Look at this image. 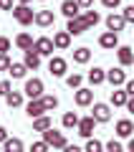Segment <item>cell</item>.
<instances>
[{
  "label": "cell",
  "instance_id": "1",
  "mask_svg": "<svg viewBox=\"0 0 134 152\" xmlns=\"http://www.w3.org/2000/svg\"><path fill=\"white\" fill-rule=\"evenodd\" d=\"M43 142L48 147H56V150H63V147L68 145V142H66V134L58 132V129H53V127H51L48 132H43Z\"/></svg>",
  "mask_w": 134,
  "mask_h": 152
},
{
  "label": "cell",
  "instance_id": "2",
  "mask_svg": "<svg viewBox=\"0 0 134 152\" xmlns=\"http://www.w3.org/2000/svg\"><path fill=\"white\" fill-rule=\"evenodd\" d=\"M13 18H15L20 26H31V23H36V13H33L28 5H15V8H13Z\"/></svg>",
  "mask_w": 134,
  "mask_h": 152
},
{
  "label": "cell",
  "instance_id": "3",
  "mask_svg": "<svg viewBox=\"0 0 134 152\" xmlns=\"http://www.w3.org/2000/svg\"><path fill=\"white\" fill-rule=\"evenodd\" d=\"M106 81L111 84L114 89L124 86V84H127V71H124L122 66H117V69H109V71H106Z\"/></svg>",
  "mask_w": 134,
  "mask_h": 152
},
{
  "label": "cell",
  "instance_id": "4",
  "mask_svg": "<svg viewBox=\"0 0 134 152\" xmlns=\"http://www.w3.org/2000/svg\"><path fill=\"white\" fill-rule=\"evenodd\" d=\"M33 51H36L38 56H53V51H56V46H53V38H38L36 43H33Z\"/></svg>",
  "mask_w": 134,
  "mask_h": 152
},
{
  "label": "cell",
  "instance_id": "5",
  "mask_svg": "<svg viewBox=\"0 0 134 152\" xmlns=\"http://www.w3.org/2000/svg\"><path fill=\"white\" fill-rule=\"evenodd\" d=\"M48 71H51V76H66V71H68V64H66V58H61V56H51V61H48Z\"/></svg>",
  "mask_w": 134,
  "mask_h": 152
},
{
  "label": "cell",
  "instance_id": "6",
  "mask_svg": "<svg viewBox=\"0 0 134 152\" xmlns=\"http://www.w3.org/2000/svg\"><path fill=\"white\" fill-rule=\"evenodd\" d=\"M23 94L31 96V99H41V96H43V81H41V79H28Z\"/></svg>",
  "mask_w": 134,
  "mask_h": 152
},
{
  "label": "cell",
  "instance_id": "7",
  "mask_svg": "<svg viewBox=\"0 0 134 152\" xmlns=\"http://www.w3.org/2000/svg\"><path fill=\"white\" fill-rule=\"evenodd\" d=\"M91 117H94L96 122H109V119H111V107H109V104L96 102V104H94V109H91Z\"/></svg>",
  "mask_w": 134,
  "mask_h": 152
},
{
  "label": "cell",
  "instance_id": "8",
  "mask_svg": "<svg viewBox=\"0 0 134 152\" xmlns=\"http://www.w3.org/2000/svg\"><path fill=\"white\" fill-rule=\"evenodd\" d=\"M99 46H101V48H106V51L119 48V33H111V31L101 33V36H99Z\"/></svg>",
  "mask_w": 134,
  "mask_h": 152
},
{
  "label": "cell",
  "instance_id": "9",
  "mask_svg": "<svg viewBox=\"0 0 134 152\" xmlns=\"http://www.w3.org/2000/svg\"><path fill=\"white\" fill-rule=\"evenodd\" d=\"M89 31V26H86L84 23V18H71L68 23H66V33H68V36H81V33H86Z\"/></svg>",
  "mask_w": 134,
  "mask_h": 152
},
{
  "label": "cell",
  "instance_id": "10",
  "mask_svg": "<svg viewBox=\"0 0 134 152\" xmlns=\"http://www.w3.org/2000/svg\"><path fill=\"white\" fill-rule=\"evenodd\" d=\"M94 127H96V119H94L91 114H89V117H84V119L79 122V127H76V129H79V134H81V137L91 140V134H94Z\"/></svg>",
  "mask_w": 134,
  "mask_h": 152
},
{
  "label": "cell",
  "instance_id": "11",
  "mask_svg": "<svg viewBox=\"0 0 134 152\" xmlns=\"http://www.w3.org/2000/svg\"><path fill=\"white\" fill-rule=\"evenodd\" d=\"M25 114L31 117V119H38V117H43V114H46V107H43V99H31V104L25 107Z\"/></svg>",
  "mask_w": 134,
  "mask_h": 152
},
{
  "label": "cell",
  "instance_id": "12",
  "mask_svg": "<svg viewBox=\"0 0 134 152\" xmlns=\"http://www.w3.org/2000/svg\"><path fill=\"white\" fill-rule=\"evenodd\" d=\"M56 23V15H53V10H36V26H41V28H48V26H53Z\"/></svg>",
  "mask_w": 134,
  "mask_h": 152
},
{
  "label": "cell",
  "instance_id": "13",
  "mask_svg": "<svg viewBox=\"0 0 134 152\" xmlns=\"http://www.w3.org/2000/svg\"><path fill=\"white\" fill-rule=\"evenodd\" d=\"M124 26H127V20H124V15H122V13H111V15L106 18V28H109L111 33L124 31Z\"/></svg>",
  "mask_w": 134,
  "mask_h": 152
},
{
  "label": "cell",
  "instance_id": "14",
  "mask_svg": "<svg viewBox=\"0 0 134 152\" xmlns=\"http://www.w3.org/2000/svg\"><path fill=\"white\" fill-rule=\"evenodd\" d=\"M117 58H119V66H132L134 64V51L129 48V46H119L117 48Z\"/></svg>",
  "mask_w": 134,
  "mask_h": 152
},
{
  "label": "cell",
  "instance_id": "15",
  "mask_svg": "<svg viewBox=\"0 0 134 152\" xmlns=\"http://www.w3.org/2000/svg\"><path fill=\"white\" fill-rule=\"evenodd\" d=\"M74 99H76V104H79V107H89V104H94V91L81 86V89H76Z\"/></svg>",
  "mask_w": 134,
  "mask_h": 152
},
{
  "label": "cell",
  "instance_id": "16",
  "mask_svg": "<svg viewBox=\"0 0 134 152\" xmlns=\"http://www.w3.org/2000/svg\"><path fill=\"white\" fill-rule=\"evenodd\" d=\"M61 13L71 20V18H79V15H81V8H79L76 0H63V3H61Z\"/></svg>",
  "mask_w": 134,
  "mask_h": 152
},
{
  "label": "cell",
  "instance_id": "17",
  "mask_svg": "<svg viewBox=\"0 0 134 152\" xmlns=\"http://www.w3.org/2000/svg\"><path fill=\"white\" fill-rule=\"evenodd\" d=\"M114 129H117V137H134V122L132 119H119Z\"/></svg>",
  "mask_w": 134,
  "mask_h": 152
},
{
  "label": "cell",
  "instance_id": "18",
  "mask_svg": "<svg viewBox=\"0 0 134 152\" xmlns=\"http://www.w3.org/2000/svg\"><path fill=\"white\" fill-rule=\"evenodd\" d=\"M25 150V145H23V140H18V137H8L5 142H3V152H23Z\"/></svg>",
  "mask_w": 134,
  "mask_h": 152
},
{
  "label": "cell",
  "instance_id": "19",
  "mask_svg": "<svg viewBox=\"0 0 134 152\" xmlns=\"http://www.w3.org/2000/svg\"><path fill=\"white\" fill-rule=\"evenodd\" d=\"M104 81H106V71L99 69V66H94V69L89 71V84H91V86H99V84H104Z\"/></svg>",
  "mask_w": 134,
  "mask_h": 152
},
{
  "label": "cell",
  "instance_id": "20",
  "mask_svg": "<svg viewBox=\"0 0 134 152\" xmlns=\"http://www.w3.org/2000/svg\"><path fill=\"white\" fill-rule=\"evenodd\" d=\"M33 43H36V41H33L31 33H18V36H15V46H18L20 51H31Z\"/></svg>",
  "mask_w": 134,
  "mask_h": 152
},
{
  "label": "cell",
  "instance_id": "21",
  "mask_svg": "<svg viewBox=\"0 0 134 152\" xmlns=\"http://www.w3.org/2000/svg\"><path fill=\"white\" fill-rule=\"evenodd\" d=\"M53 46H56L58 51H66V48L71 46V36H68L66 31H58V33L53 36Z\"/></svg>",
  "mask_w": 134,
  "mask_h": 152
},
{
  "label": "cell",
  "instance_id": "22",
  "mask_svg": "<svg viewBox=\"0 0 134 152\" xmlns=\"http://www.w3.org/2000/svg\"><path fill=\"white\" fill-rule=\"evenodd\" d=\"M51 127H53V122H51L48 114H43V117H38V119H33V132H48Z\"/></svg>",
  "mask_w": 134,
  "mask_h": 152
},
{
  "label": "cell",
  "instance_id": "23",
  "mask_svg": "<svg viewBox=\"0 0 134 152\" xmlns=\"http://www.w3.org/2000/svg\"><path fill=\"white\" fill-rule=\"evenodd\" d=\"M23 64H25V66H28V71H31V69H33V71H36V69H38V66H41V56H38V53H36V51H33V48H31V51H25V58H23Z\"/></svg>",
  "mask_w": 134,
  "mask_h": 152
},
{
  "label": "cell",
  "instance_id": "24",
  "mask_svg": "<svg viewBox=\"0 0 134 152\" xmlns=\"http://www.w3.org/2000/svg\"><path fill=\"white\" fill-rule=\"evenodd\" d=\"M79 122H81V117L76 112H66L63 119H61V124H63L66 129H74V127H79Z\"/></svg>",
  "mask_w": 134,
  "mask_h": 152
},
{
  "label": "cell",
  "instance_id": "25",
  "mask_svg": "<svg viewBox=\"0 0 134 152\" xmlns=\"http://www.w3.org/2000/svg\"><path fill=\"white\" fill-rule=\"evenodd\" d=\"M74 61H76V64H89V61H91V51L86 48V46L76 48L74 51Z\"/></svg>",
  "mask_w": 134,
  "mask_h": 152
},
{
  "label": "cell",
  "instance_id": "26",
  "mask_svg": "<svg viewBox=\"0 0 134 152\" xmlns=\"http://www.w3.org/2000/svg\"><path fill=\"white\" fill-rule=\"evenodd\" d=\"M127 102H129L127 91H122V89H114L111 91V104L114 107H127Z\"/></svg>",
  "mask_w": 134,
  "mask_h": 152
},
{
  "label": "cell",
  "instance_id": "27",
  "mask_svg": "<svg viewBox=\"0 0 134 152\" xmlns=\"http://www.w3.org/2000/svg\"><path fill=\"white\" fill-rule=\"evenodd\" d=\"M5 104H8L10 109H18V107L23 104V94H20V91H10V94L5 96Z\"/></svg>",
  "mask_w": 134,
  "mask_h": 152
},
{
  "label": "cell",
  "instance_id": "28",
  "mask_svg": "<svg viewBox=\"0 0 134 152\" xmlns=\"http://www.w3.org/2000/svg\"><path fill=\"white\" fill-rule=\"evenodd\" d=\"M81 18H84V23H86V26H89V28L99 26V20H101V15H99L96 10H86V13H84V15H81Z\"/></svg>",
  "mask_w": 134,
  "mask_h": 152
},
{
  "label": "cell",
  "instance_id": "29",
  "mask_svg": "<svg viewBox=\"0 0 134 152\" xmlns=\"http://www.w3.org/2000/svg\"><path fill=\"white\" fill-rule=\"evenodd\" d=\"M25 71H28V66H25V64H10L8 74H10L13 79H23V76H25Z\"/></svg>",
  "mask_w": 134,
  "mask_h": 152
},
{
  "label": "cell",
  "instance_id": "30",
  "mask_svg": "<svg viewBox=\"0 0 134 152\" xmlns=\"http://www.w3.org/2000/svg\"><path fill=\"white\" fill-rule=\"evenodd\" d=\"M81 81H84V76H81V74H68V76H66V86H68V89H81Z\"/></svg>",
  "mask_w": 134,
  "mask_h": 152
},
{
  "label": "cell",
  "instance_id": "31",
  "mask_svg": "<svg viewBox=\"0 0 134 152\" xmlns=\"http://www.w3.org/2000/svg\"><path fill=\"white\" fill-rule=\"evenodd\" d=\"M43 107H46V112H51V109L58 107V96H53V94H43Z\"/></svg>",
  "mask_w": 134,
  "mask_h": 152
},
{
  "label": "cell",
  "instance_id": "32",
  "mask_svg": "<svg viewBox=\"0 0 134 152\" xmlns=\"http://www.w3.org/2000/svg\"><path fill=\"white\" fill-rule=\"evenodd\" d=\"M101 150H104V145L99 140H94V137L86 142V147H84V152H101Z\"/></svg>",
  "mask_w": 134,
  "mask_h": 152
},
{
  "label": "cell",
  "instance_id": "33",
  "mask_svg": "<svg viewBox=\"0 0 134 152\" xmlns=\"http://www.w3.org/2000/svg\"><path fill=\"white\" fill-rule=\"evenodd\" d=\"M106 152H124V147H122V142L109 140V142H106Z\"/></svg>",
  "mask_w": 134,
  "mask_h": 152
},
{
  "label": "cell",
  "instance_id": "34",
  "mask_svg": "<svg viewBox=\"0 0 134 152\" xmlns=\"http://www.w3.org/2000/svg\"><path fill=\"white\" fill-rule=\"evenodd\" d=\"M122 15H124V20H127V23H134V5H127L122 10Z\"/></svg>",
  "mask_w": 134,
  "mask_h": 152
},
{
  "label": "cell",
  "instance_id": "35",
  "mask_svg": "<svg viewBox=\"0 0 134 152\" xmlns=\"http://www.w3.org/2000/svg\"><path fill=\"white\" fill-rule=\"evenodd\" d=\"M31 152H48V145H46V142H33V145H31Z\"/></svg>",
  "mask_w": 134,
  "mask_h": 152
},
{
  "label": "cell",
  "instance_id": "36",
  "mask_svg": "<svg viewBox=\"0 0 134 152\" xmlns=\"http://www.w3.org/2000/svg\"><path fill=\"white\" fill-rule=\"evenodd\" d=\"M8 51H10V38L0 36V53H5V56H8Z\"/></svg>",
  "mask_w": 134,
  "mask_h": 152
},
{
  "label": "cell",
  "instance_id": "37",
  "mask_svg": "<svg viewBox=\"0 0 134 152\" xmlns=\"http://www.w3.org/2000/svg\"><path fill=\"white\" fill-rule=\"evenodd\" d=\"M13 91V84L10 81H0V96H8Z\"/></svg>",
  "mask_w": 134,
  "mask_h": 152
},
{
  "label": "cell",
  "instance_id": "38",
  "mask_svg": "<svg viewBox=\"0 0 134 152\" xmlns=\"http://www.w3.org/2000/svg\"><path fill=\"white\" fill-rule=\"evenodd\" d=\"M101 5L109 8V10H117V8L122 5V0H101Z\"/></svg>",
  "mask_w": 134,
  "mask_h": 152
},
{
  "label": "cell",
  "instance_id": "39",
  "mask_svg": "<svg viewBox=\"0 0 134 152\" xmlns=\"http://www.w3.org/2000/svg\"><path fill=\"white\" fill-rule=\"evenodd\" d=\"M8 69H10V58L5 53H0V71H8Z\"/></svg>",
  "mask_w": 134,
  "mask_h": 152
},
{
  "label": "cell",
  "instance_id": "40",
  "mask_svg": "<svg viewBox=\"0 0 134 152\" xmlns=\"http://www.w3.org/2000/svg\"><path fill=\"white\" fill-rule=\"evenodd\" d=\"M124 91H127V96H134V79H127V84H124Z\"/></svg>",
  "mask_w": 134,
  "mask_h": 152
},
{
  "label": "cell",
  "instance_id": "41",
  "mask_svg": "<svg viewBox=\"0 0 134 152\" xmlns=\"http://www.w3.org/2000/svg\"><path fill=\"white\" fill-rule=\"evenodd\" d=\"M76 3H79L81 10H91V5H94V0H76Z\"/></svg>",
  "mask_w": 134,
  "mask_h": 152
},
{
  "label": "cell",
  "instance_id": "42",
  "mask_svg": "<svg viewBox=\"0 0 134 152\" xmlns=\"http://www.w3.org/2000/svg\"><path fill=\"white\" fill-rule=\"evenodd\" d=\"M0 10H13V0H0Z\"/></svg>",
  "mask_w": 134,
  "mask_h": 152
},
{
  "label": "cell",
  "instance_id": "43",
  "mask_svg": "<svg viewBox=\"0 0 134 152\" xmlns=\"http://www.w3.org/2000/svg\"><path fill=\"white\" fill-rule=\"evenodd\" d=\"M63 152H84V150H81L79 145H66V147H63Z\"/></svg>",
  "mask_w": 134,
  "mask_h": 152
},
{
  "label": "cell",
  "instance_id": "44",
  "mask_svg": "<svg viewBox=\"0 0 134 152\" xmlns=\"http://www.w3.org/2000/svg\"><path fill=\"white\" fill-rule=\"evenodd\" d=\"M8 140V129H5V127H0V142H5Z\"/></svg>",
  "mask_w": 134,
  "mask_h": 152
},
{
  "label": "cell",
  "instance_id": "45",
  "mask_svg": "<svg viewBox=\"0 0 134 152\" xmlns=\"http://www.w3.org/2000/svg\"><path fill=\"white\" fill-rule=\"evenodd\" d=\"M127 109L134 114V96H129V102H127Z\"/></svg>",
  "mask_w": 134,
  "mask_h": 152
},
{
  "label": "cell",
  "instance_id": "46",
  "mask_svg": "<svg viewBox=\"0 0 134 152\" xmlns=\"http://www.w3.org/2000/svg\"><path fill=\"white\" fill-rule=\"evenodd\" d=\"M127 150H129V152H134V137H129V145H127Z\"/></svg>",
  "mask_w": 134,
  "mask_h": 152
},
{
  "label": "cell",
  "instance_id": "47",
  "mask_svg": "<svg viewBox=\"0 0 134 152\" xmlns=\"http://www.w3.org/2000/svg\"><path fill=\"white\" fill-rule=\"evenodd\" d=\"M28 3H33V0H18V5H28Z\"/></svg>",
  "mask_w": 134,
  "mask_h": 152
},
{
  "label": "cell",
  "instance_id": "48",
  "mask_svg": "<svg viewBox=\"0 0 134 152\" xmlns=\"http://www.w3.org/2000/svg\"><path fill=\"white\" fill-rule=\"evenodd\" d=\"M41 3H43V0H41Z\"/></svg>",
  "mask_w": 134,
  "mask_h": 152
}]
</instances>
